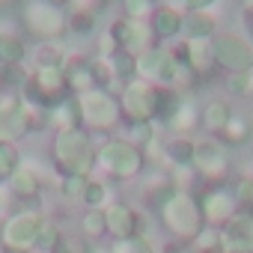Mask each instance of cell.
Listing matches in <instances>:
<instances>
[{
    "instance_id": "19",
    "label": "cell",
    "mask_w": 253,
    "mask_h": 253,
    "mask_svg": "<svg viewBox=\"0 0 253 253\" xmlns=\"http://www.w3.org/2000/svg\"><path fill=\"white\" fill-rule=\"evenodd\" d=\"M48 122L57 131H69V128H84L81 122V107H78V95H66L63 101H57L48 110Z\"/></svg>"
},
{
    "instance_id": "42",
    "label": "cell",
    "mask_w": 253,
    "mask_h": 253,
    "mask_svg": "<svg viewBox=\"0 0 253 253\" xmlns=\"http://www.w3.org/2000/svg\"><path fill=\"white\" fill-rule=\"evenodd\" d=\"M179 6H185V12H191V9H211L217 0H176Z\"/></svg>"
},
{
    "instance_id": "33",
    "label": "cell",
    "mask_w": 253,
    "mask_h": 253,
    "mask_svg": "<svg viewBox=\"0 0 253 253\" xmlns=\"http://www.w3.org/2000/svg\"><path fill=\"white\" fill-rule=\"evenodd\" d=\"M128 134H131V140H128V143H134V146L140 149V146L152 143L155 128H152V122H131V125H128Z\"/></svg>"
},
{
    "instance_id": "35",
    "label": "cell",
    "mask_w": 253,
    "mask_h": 253,
    "mask_svg": "<svg viewBox=\"0 0 253 253\" xmlns=\"http://www.w3.org/2000/svg\"><path fill=\"white\" fill-rule=\"evenodd\" d=\"M57 241H60V229H57L51 220H42V226H39V238H36V247H42V250H54Z\"/></svg>"
},
{
    "instance_id": "41",
    "label": "cell",
    "mask_w": 253,
    "mask_h": 253,
    "mask_svg": "<svg viewBox=\"0 0 253 253\" xmlns=\"http://www.w3.org/2000/svg\"><path fill=\"white\" fill-rule=\"evenodd\" d=\"M235 200H238V203H244V206H250V203H253V179L238 182V188H235Z\"/></svg>"
},
{
    "instance_id": "47",
    "label": "cell",
    "mask_w": 253,
    "mask_h": 253,
    "mask_svg": "<svg viewBox=\"0 0 253 253\" xmlns=\"http://www.w3.org/2000/svg\"><path fill=\"white\" fill-rule=\"evenodd\" d=\"M0 209H3V197H0Z\"/></svg>"
},
{
    "instance_id": "2",
    "label": "cell",
    "mask_w": 253,
    "mask_h": 253,
    "mask_svg": "<svg viewBox=\"0 0 253 253\" xmlns=\"http://www.w3.org/2000/svg\"><path fill=\"white\" fill-rule=\"evenodd\" d=\"M18 18H21V27L39 42L63 39V33H69V12L48 3V0H24Z\"/></svg>"
},
{
    "instance_id": "20",
    "label": "cell",
    "mask_w": 253,
    "mask_h": 253,
    "mask_svg": "<svg viewBox=\"0 0 253 253\" xmlns=\"http://www.w3.org/2000/svg\"><path fill=\"white\" fill-rule=\"evenodd\" d=\"M232 116H235V113H232V107H229L223 98H211V101H206V107H203V128H206L209 134H220L226 125H229Z\"/></svg>"
},
{
    "instance_id": "24",
    "label": "cell",
    "mask_w": 253,
    "mask_h": 253,
    "mask_svg": "<svg viewBox=\"0 0 253 253\" xmlns=\"http://www.w3.org/2000/svg\"><path fill=\"white\" fill-rule=\"evenodd\" d=\"M66 60H69V57H66L63 39L36 42V48H33V69H39V66H63Z\"/></svg>"
},
{
    "instance_id": "45",
    "label": "cell",
    "mask_w": 253,
    "mask_h": 253,
    "mask_svg": "<svg viewBox=\"0 0 253 253\" xmlns=\"http://www.w3.org/2000/svg\"><path fill=\"white\" fill-rule=\"evenodd\" d=\"M241 3V12H253V0H238Z\"/></svg>"
},
{
    "instance_id": "22",
    "label": "cell",
    "mask_w": 253,
    "mask_h": 253,
    "mask_svg": "<svg viewBox=\"0 0 253 253\" xmlns=\"http://www.w3.org/2000/svg\"><path fill=\"white\" fill-rule=\"evenodd\" d=\"M182 92L176 89V86H155V119L158 122H164V125H170L173 122V116H176V110L182 107Z\"/></svg>"
},
{
    "instance_id": "38",
    "label": "cell",
    "mask_w": 253,
    "mask_h": 253,
    "mask_svg": "<svg viewBox=\"0 0 253 253\" xmlns=\"http://www.w3.org/2000/svg\"><path fill=\"white\" fill-rule=\"evenodd\" d=\"M51 253H89V250H86V241H84V238H78V235H63V238L54 244Z\"/></svg>"
},
{
    "instance_id": "1",
    "label": "cell",
    "mask_w": 253,
    "mask_h": 253,
    "mask_svg": "<svg viewBox=\"0 0 253 253\" xmlns=\"http://www.w3.org/2000/svg\"><path fill=\"white\" fill-rule=\"evenodd\" d=\"M51 152H54V164H57V170H63V176H89V170L95 167V146H92V137L86 134V128L57 131Z\"/></svg>"
},
{
    "instance_id": "48",
    "label": "cell",
    "mask_w": 253,
    "mask_h": 253,
    "mask_svg": "<svg viewBox=\"0 0 253 253\" xmlns=\"http://www.w3.org/2000/svg\"><path fill=\"white\" fill-rule=\"evenodd\" d=\"M107 3H119V0H107Z\"/></svg>"
},
{
    "instance_id": "9",
    "label": "cell",
    "mask_w": 253,
    "mask_h": 253,
    "mask_svg": "<svg viewBox=\"0 0 253 253\" xmlns=\"http://www.w3.org/2000/svg\"><path fill=\"white\" fill-rule=\"evenodd\" d=\"M110 39L116 42L119 51H128L134 57H140L143 51L155 48V33L149 27V21H131V18H113L110 27H107Z\"/></svg>"
},
{
    "instance_id": "44",
    "label": "cell",
    "mask_w": 253,
    "mask_h": 253,
    "mask_svg": "<svg viewBox=\"0 0 253 253\" xmlns=\"http://www.w3.org/2000/svg\"><path fill=\"white\" fill-rule=\"evenodd\" d=\"M48 3H54V6H60V9H69L75 0H48Z\"/></svg>"
},
{
    "instance_id": "40",
    "label": "cell",
    "mask_w": 253,
    "mask_h": 253,
    "mask_svg": "<svg viewBox=\"0 0 253 253\" xmlns=\"http://www.w3.org/2000/svg\"><path fill=\"white\" fill-rule=\"evenodd\" d=\"M104 197H107V188H104L101 182H89V185H86V191H84L86 206H101V203H104Z\"/></svg>"
},
{
    "instance_id": "5",
    "label": "cell",
    "mask_w": 253,
    "mask_h": 253,
    "mask_svg": "<svg viewBox=\"0 0 253 253\" xmlns=\"http://www.w3.org/2000/svg\"><path fill=\"white\" fill-rule=\"evenodd\" d=\"M161 217L167 223V229L179 238H197V232L203 229V214H200V203L182 191H176L164 206H161Z\"/></svg>"
},
{
    "instance_id": "25",
    "label": "cell",
    "mask_w": 253,
    "mask_h": 253,
    "mask_svg": "<svg viewBox=\"0 0 253 253\" xmlns=\"http://www.w3.org/2000/svg\"><path fill=\"white\" fill-rule=\"evenodd\" d=\"M27 60V42L21 33L0 36V66H21Z\"/></svg>"
},
{
    "instance_id": "15",
    "label": "cell",
    "mask_w": 253,
    "mask_h": 253,
    "mask_svg": "<svg viewBox=\"0 0 253 253\" xmlns=\"http://www.w3.org/2000/svg\"><path fill=\"white\" fill-rule=\"evenodd\" d=\"M223 253H253V214H235L220 229Z\"/></svg>"
},
{
    "instance_id": "10",
    "label": "cell",
    "mask_w": 253,
    "mask_h": 253,
    "mask_svg": "<svg viewBox=\"0 0 253 253\" xmlns=\"http://www.w3.org/2000/svg\"><path fill=\"white\" fill-rule=\"evenodd\" d=\"M39 226L42 220L33 214V211H18L6 220L3 232H0V247L3 253H27L36 247V238H39Z\"/></svg>"
},
{
    "instance_id": "34",
    "label": "cell",
    "mask_w": 253,
    "mask_h": 253,
    "mask_svg": "<svg viewBox=\"0 0 253 253\" xmlns=\"http://www.w3.org/2000/svg\"><path fill=\"white\" fill-rule=\"evenodd\" d=\"M110 253H152V247H149V241H146V238H140V235H131V238H122V241H116V247H113Z\"/></svg>"
},
{
    "instance_id": "16",
    "label": "cell",
    "mask_w": 253,
    "mask_h": 253,
    "mask_svg": "<svg viewBox=\"0 0 253 253\" xmlns=\"http://www.w3.org/2000/svg\"><path fill=\"white\" fill-rule=\"evenodd\" d=\"M63 72H66V86L72 95H84L89 89H98L101 81H98V72H95V63L92 60H84V57H69L63 63Z\"/></svg>"
},
{
    "instance_id": "46",
    "label": "cell",
    "mask_w": 253,
    "mask_h": 253,
    "mask_svg": "<svg viewBox=\"0 0 253 253\" xmlns=\"http://www.w3.org/2000/svg\"><path fill=\"white\" fill-rule=\"evenodd\" d=\"M209 253H223V250H209Z\"/></svg>"
},
{
    "instance_id": "21",
    "label": "cell",
    "mask_w": 253,
    "mask_h": 253,
    "mask_svg": "<svg viewBox=\"0 0 253 253\" xmlns=\"http://www.w3.org/2000/svg\"><path fill=\"white\" fill-rule=\"evenodd\" d=\"M104 214H107V229H110L119 241L137 235V214H134L128 206H113V209L104 211Z\"/></svg>"
},
{
    "instance_id": "26",
    "label": "cell",
    "mask_w": 253,
    "mask_h": 253,
    "mask_svg": "<svg viewBox=\"0 0 253 253\" xmlns=\"http://www.w3.org/2000/svg\"><path fill=\"white\" fill-rule=\"evenodd\" d=\"M203 125V110L200 107H194L191 101H182V107L176 110V116H173V122H170V128L176 131V134H182V137H188L191 131H197Z\"/></svg>"
},
{
    "instance_id": "14",
    "label": "cell",
    "mask_w": 253,
    "mask_h": 253,
    "mask_svg": "<svg viewBox=\"0 0 253 253\" xmlns=\"http://www.w3.org/2000/svg\"><path fill=\"white\" fill-rule=\"evenodd\" d=\"M235 206H238L235 194H229V191L220 188V185L206 188L203 197H200V214H203V220H209V223H226L229 217H235Z\"/></svg>"
},
{
    "instance_id": "7",
    "label": "cell",
    "mask_w": 253,
    "mask_h": 253,
    "mask_svg": "<svg viewBox=\"0 0 253 253\" xmlns=\"http://www.w3.org/2000/svg\"><path fill=\"white\" fill-rule=\"evenodd\" d=\"M119 110L122 116L131 122H155V86L134 78L122 86V95H119Z\"/></svg>"
},
{
    "instance_id": "11",
    "label": "cell",
    "mask_w": 253,
    "mask_h": 253,
    "mask_svg": "<svg viewBox=\"0 0 253 253\" xmlns=\"http://www.w3.org/2000/svg\"><path fill=\"white\" fill-rule=\"evenodd\" d=\"M176 72V57L167 48H149L137 57V78L152 84V86H170Z\"/></svg>"
},
{
    "instance_id": "32",
    "label": "cell",
    "mask_w": 253,
    "mask_h": 253,
    "mask_svg": "<svg viewBox=\"0 0 253 253\" xmlns=\"http://www.w3.org/2000/svg\"><path fill=\"white\" fill-rule=\"evenodd\" d=\"M92 30H95V15L69 12V33H75V36H89Z\"/></svg>"
},
{
    "instance_id": "29",
    "label": "cell",
    "mask_w": 253,
    "mask_h": 253,
    "mask_svg": "<svg viewBox=\"0 0 253 253\" xmlns=\"http://www.w3.org/2000/svg\"><path fill=\"white\" fill-rule=\"evenodd\" d=\"M119 9H122V18L149 21L158 9V0H119Z\"/></svg>"
},
{
    "instance_id": "4",
    "label": "cell",
    "mask_w": 253,
    "mask_h": 253,
    "mask_svg": "<svg viewBox=\"0 0 253 253\" xmlns=\"http://www.w3.org/2000/svg\"><path fill=\"white\" fill-rule=\"evenodd\" d=\"M95 164H101L116 179H134L143 170L146 158H143V149H137L128 140H107L95 149Z\"/></svg>"
},
{
    "instance_id": "28",
    "label": "cell",
    "mask_w": 253,
    "mask_h": 253,
    "mask_svg": "<svg viewBox=\"0 0 253 253\" xmlns=\"http://www.w3.org/2000/svg\"><path fill=\"white\" fill-rule=\"evenodd\" d=\"M250 134H253L250 122H247L244 116H232V119H229V125L220 131V140H223L226 146H244V143L250 140Z\"/></svg>"
},
{
    "instance_id": "43",
    "label": "cell",
    "mask_w": 253,
    "mask_h": 253,
    "mask_svg": "<svg viewBox=\"0 0 253 253\" xmlns=\"http://www.w3.org/2000/svg\"><path fill=\"white\" fill-rule=\"evenodd\" d=\"M241 33L247 42L253 39V12H241Z\"/></svg>"
},
{
    "instance_id": "18",
    "label": "cell",
    "mask_w": 253,
    "mask_h": 253,
    "mask_svg": "<svg viewBox=\"0 0 253 253\" xmlns=\"http://www.w3.org/2000/svg\"><path fill=\"white\" fill-rule=\"evenodd\" d=\"M185 39H214L217 36V18L209 9H191L182 18Z\"/></svg>"
},
{
    "instance_id": "12",
    "label": "cell",
    "mask_w": 253,
    "mask_h": 253,
    "mask_svg": "<svg viewBox=\"0 0 253 253\" xmlns=\"http://www.w3.org/2000/svg\"><path fill=\"white\" fill-rule=\"evenodd\" d=\"M194 170L200 176H206L209 182H220L229 173V155L223 149V143L217 140H197L194 143Z\"/></svg>"
},
{
    "instance_id": "6",
    "label": "cell",
    "mask_w": 253,
    "mask_h": 253,
    "mask_svg": "<svg viewBox=\"0 0 253 253\" xmlns=\"http://www.w3.org/2000/svg\"><path fill=\"white\" fill-rule=\"evenodd\" d=\"M33 128V110L15 92L0 95V143H18Z\"/></svg>"
},
{
    "instance_id": "39",
    "label": "cell",
    "mask_w": 253,
    "mask_h": 253,
    "mask_svg": "<svg viewBox=\"0 0 253 253\" xmlns=\"http://www.w3.org/2000/svg\"><path fill=\"white\" fill-rule=\"evenodd\" d=\"M107 6H110L107 0H75V3L69 6V12H84V15H95L98 18Z\"/></svg>"
},
{
    "instance_id": "49",
    "label": "cell",
    "mask_w": 253,
    "mask_h": 253,
    "mask_svg": "<svg viewBox=\"0 0 253 253\" xmlns=\"http://www.w3.org/2000/svg\"><path fill=\"white\" fill-rule=\"evenodd\" d=\"M158 3H164V0H158Z\"/></svg>"
},
{
    "instance_id": "13",
    "label": "cell",
    "mask_w": 253,
    "mask_h": 253,
    "mask_svg": "<svg viewBox=\"0 0 253 253\" xmlns=\"http://www.w3.org/2000/svg\"><path fill=\"white\" fill-rule=\"evenodd\" d=\"M173 57L185 66H191L200 78L217 66L214 63V39H185L182 45H176Z\"/></svg>"
},
{
    "instance_id": "8",
    "label": "cell",
    "mask_w": 253,
    "mask_h": 253,
    "mask_svg": "<svg viewBox=\"0 0 253 253\" xmlns=\"http://www.w3.org/2000/svg\"><path fill=\"white\" fill-rule=\"evenodd\" d=\"M214 63L229 75L253 72V45L238 33H220L214 36Z\"/></svg>"
},
{
    "instance_id": "23",
    "label": "cell",
    "mask_w": 253,
    "mask_h": 253,
    "mask_svg": "<svg viewBox=\"0 0 253 253\" xmlns=\"http://www.w3.org/2000/svg\"><path fill=\"white\" fill-rule=\"evenodd\" d=\"M9 188H12V194H15V197H21V200H33V197L39 194L42 182H39V173H36L33 167L21 164V167L12 173V179H9Z\"/></svg>"
},
{
    "instance_id": "31",
    "label": "cell",
    "mask_w": 253,
    "mask_h": 253,
    "mask_svg": "<svg viewBox=\"0 0 253 253\" xmlns=\"http://www.w3.org/2000/svg\"><path fill=\"white\" fill-rule=\"evenodd\" d=\"M81 226H84V232H86L89 238H98V235L107 229V214H104L101 209H89V211L84 214Z\"/></svg>"
},
{
    "instance_id": "17",
    "label": "cell",
    "mask_w": 253,
    "mask_h": 253,
    "mask_svg": "<svg viewBox=\"0 0 253 253\" xmlns=\"http://www.w3.org/2000/svg\"><path fill=\"white\" fill-rule=\"evenodd\" d=\"M182 18H185V6H179L176 0H164V3H158L155 15L149 18V27L155 39H176L182 36Z\"/></svg>"
},
{
    "instance_id": "27",
    "label": "cell",
    "mask_w": 253,
    "mask_h": 253,
    "mask_svg": "<svg viewBox=\"0 0 253 253\" xmlns=\"http://www.w3.org/2000/svg\"><path fill=\"white\" fill-rule=\"evenodd\" d=\"M164 155H167L176 167H188V164H194V140H191V137L176 134V137H170V140H167Z\"/></svg>"
},
{
    "instance_id": "36",
    "label": "cell",
    "mask_w": 253,
    "mask_h": 253,
    "mask_svg": "<svg viewBox=\"0 0 253 253\" xmlns=\"http://www.w3.org/2000/svg\"><path fill=\"white\" fill-rule=\"evenodd\" d=\"M197 250L200 253H209V250H220V232L217 229H200L197 238H194Z\"/></svg>"
},
{
    "instance_id": "3",
    "label": "cell",
    "mask_w": 253,
    "mask_h": 253,
    "mask_svg": "<svg viewBox=\"0 0 253 253\" xmlns=\"http://www.w3.org/2000/svg\"><path fill=\"white\" fill-rule=\"evenodd\" d=\"M78 107H81V122L89 131H110L113 125L122 119L119 110V98L110 95L107 89H89L84 95H78Z\"/></svg>"
},
{
    "instance_id": "30",
    "label": "cell",
    "mask_w": 253,
    "mask_h": 253,
    "mask_svg": "<svg viewBox=\"0 0 253 253\" xmlns=\"http://www.w3.org/2000/svg\"><path fill=\"white\" fill-rule=\"evenodd\" d=\"M18 167H21V155L15 143H0V182H9Z\"/></svg>"
},
{
    "instance_id": "37",
    "label": "cell",
    "mask_w": 253,
    "mask_h": 253,
    "mask_svg": "<svg viewBox=\"0 0 253 253\" xmlns=\"http://www.w3.org/2000/svg\"><path fill=\"white\" fill-rule=\"evenodd\" d=\"M86 185H89L86 176H66V179H63V194L72 197V200H84Z\"/></svg>"
}]
</instances>
